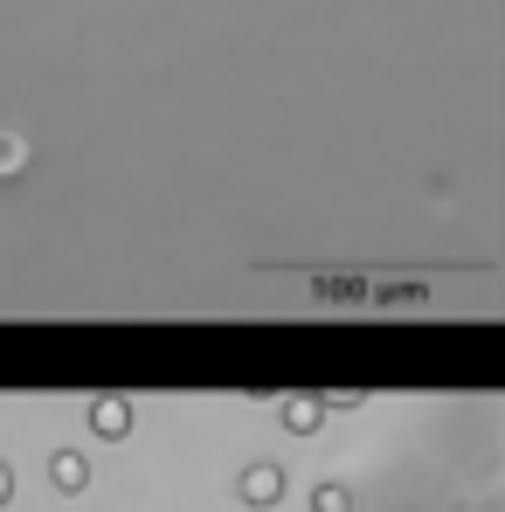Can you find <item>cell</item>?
I'll use <instances>...</instances> for the list:
<instances>
[{"instance_id":"3957f363","label":"cell","mask_w":505,"mask_h":512,"mask_svg":"<svg viewBox=\"0 0 505 512\" xmlns=\"http://www.w3.org/2000/svg\"><path fill=\"white\" fill-rule=\"evenodd\" d=\"M49 478H56V492H84L90 485V471H84L77 450H56V457H49Z\"/></svg>"},{"instance_id":"7a4b0ae2","label":"cell","mask_w":505,"mask_h":512,"mask_svg":"<svg viewBox=\"0 0 505 512\" xmlns=\"http://www.w3.org/2000/svg\"><path fill=\"white\" fill-rule=\"evenodd\" d=\"M90 429H97L104 443H118V436L132 429V402H90Z\"/></svg>"},{"instance_id":"6da1fadb","label":"cell","mask_w":505,"mask_h":512,"mask_svg":"<svg viewBox=\"0 0 505 512\" xmlns=\"http://www.w3.org/2000/svg\"><path fill=\"white\" fill-rule=\"evenodd\" d=\"M243 499H250V506H277V499H284V471H277V464H250V471H243Z\"/></svg>"},{"instance_id":"8992f818","label":"cell","mask_w":505,"mask_h":512,"mask_svg":"<svg viewBox=\"0 0 505 512\" xmlns=\"http://www.w3.org/2000/svg\"><path fill=\"white\" fill-rule=\"evenodd\" d=\"M7 499H14V471L0 464V506H7Z\"/></svg>"},{"instance_id":"277c9868","label":"cell","mask_w":505,"mask_h":512,"mask_svg":"<svg viewBox=\"0 0 505 512\" xmlns=\"http://www.w3.org/2000/svg\"><path fill=\"white\" fill-rule=\"evenodd\" d=\"M284 423L298 429V436H312L319 429V402H284Z\"/></svg>"},{"instance_id":"5b68a950","label":"cell","mask_w":505,"mask_h":512,"mask_svg":"<svg viewBox=\"0 0 505 512\" xmlns=\"http://www.w3.org/2000/svg\"><path fill=\"white\" fill-rule=\"evenodd\" d=\"M312 512H353L346 485H319V492H312Z\"/></svg>"}]
</instances>
